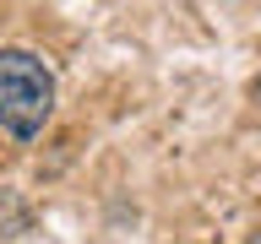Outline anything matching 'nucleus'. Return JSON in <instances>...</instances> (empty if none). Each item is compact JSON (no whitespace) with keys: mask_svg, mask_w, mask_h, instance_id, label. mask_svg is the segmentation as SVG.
<instances>
[{"mask_svg":"<svg viewBox=\"0 0 261 244\" xmlns=\"http://www.w3.org/2000/svg\"><path fill=\"white\" fill-rule=\"evenodd\" d=\"M55 114V76L28 49H0V125L33 141Z\"/></svg>","mask_w":261,"mask_h":244,"instance_id":"nucleus-1","label":"nucleus"},{"mask_svg":"<svg viewBox=\"0 0 261 244\" xmlns=\"http://www.w3.org/2000/svg\"><path fill=\"white\" fill-rule=\"evenodd\" d=\"M256 98H261V81H256Z\"/></svg>","mask_w":261,"mask_h":244,"instance_id":"nucleus-2","label":"nucleus"}]
</instances>
